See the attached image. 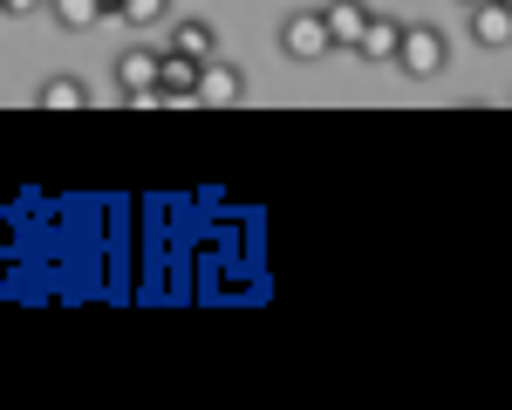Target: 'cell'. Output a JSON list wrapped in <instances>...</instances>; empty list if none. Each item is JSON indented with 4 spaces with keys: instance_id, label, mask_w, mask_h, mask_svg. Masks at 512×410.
Masks as SVG:
<instances>
[{
    "instance_id": "cell-4",
    "label": "cell",
    "mask_w": 512,
    "mask_h": 410,
    "mask_svg": "<svg viewBox=\"0 0 512 410\" xmlns=\"http://www.w3.org/2000/svg\"><path fill=\"white\" fill-rule=\"evenodd\" d=\"M158 96L164 103H198V62L192 55H158Z\"/></svg>"
},
{
    "instance_id": "cell-11",
    "label": "cell",
    "mask_w": 512,
    "mask_h": 410,
    "mask_svg": "<svg viewBox=\"0 0 512 410\" xmlns=\"http://www.w3.org/2000/svg\"><path fill=\"white\" fill-rule=\"evenodd\" d=\"M48 14H55V28H69V35L110 21V7H103V0H48Z\"/></svg>"
},
{
    "instance_id": "cell-5",
    "label": "cell",
    "mask_w": 512,
    "mask_h": 410,
    "mask_svg": "<svg viewBox=\"0 0 512 410\" xmlns=\"http://www.w3.org/2000/svg\"><path fill=\"white\" fill-rule=\"evenodd\" d=\"M164 48L171 55H192V62H212L219 55V28L212 21H171L164 28Z\"/></svg>"
},
{
    "instance_id": "cell-16",
    "label": "cell",
    "mask_w": 512,
    "mask_h": 410,
    "mask_svg": "<svg viewBox=\"0 0 512 410\" xmlns=\"http://www.w3.org/2000/svg\"><path fill=\"white\" fill-rule=\"evenodd\" d=\"M506 7H512V0H506Z\"/></svg>"
},
{
    "instance_id": "cell-10",
    "label": "cell",
    "mask_w": 512,
    "mask_h": 410,
    "mask_svg": "<svg viewBox=\"0 0 512 410\" xmlns=\"http://www.w3.org/2000/svg\"><path fill=\"white\" fill-rule=\"evenodd\" d=\"M96 96H89V82L82 76H48L35 89V110H89Z\"/></svg>"
},
{
    "instance_id": "cell-3",
    "label": "cell",
    "mask_w": 512,
    "mask_h": 410,
    "mask_svg": "<svg viewBox=\"0 0 512 410\" xmlns=\"http://www.w3.org/2000/svg\"><path fill=\"white\" fill-rule=\"evenodd\" d=\"M198 103H212V110H239V103H246V69L226 62V55L198 62Z\"/></svg>"
},
{
    "instance_id": "cell-1",
    "label": "cell",
    "mask_w": 512,
    "mask_h": 410,
    "mask_svg": "<svg viewBox=\"0 0 512 410\" xmlns=\"http://www.w3.org/2000/svg\"><path fill=\"white\" fill-rule=\"evenodd\" d=\"M396 69L417 82H431L451 69V35L437 21H403V48H396Z\"/></svg>"
},
{
    "instance_id": "cell-6",
    "label": "cell",
    "mask_w": 512,
    "mask_h": 410,
    "mask_svg": "<svg viewBox=\"0 0 512 410\" xmlns=\"http://www.w3.org/2000/svg\"><path fill=\"white\" fill-rule=\"evenodd\" d=\"M465 14H472L478 48H512V7L506 0H478V7H465Z\"/></svg>"
},
{
    "instance_id": "cell-13",
    "label": "cell",
    "mask_w": 512,
    "mask_h": 410,
    "mask_svg": "<svg viewBox=\"0 0 512 410\" xmlns=\"http://www.w3.org/2000/svg\"><path fill=\"white\" fill-rule=\"evenodd\" d=\"M41 7H48V0H7L0 14H41Z\"/></svg>"
},
{
    "instance_id": "cell-8",
    "label": "cell",
    "mask_w": 512,
    "mask_h": 410,
    "mask_svg": "<svg viewBox=\"0 0 512 410\" xmlns=\"http://www.w3.org/2000/svg\"><path fill=\"white\" fill-rule=\"evenodd\" d=\"M158 55L164 48H151V41H137V48H123L117 55V96H130V89H151V82H158Z\"/></svg>"
},
{
    "instance_id": "cell-9",
    "label": "cell",
    "mask_w": 512,
    "mask_h": 410,
    "mask_svg": "<svg viewBox=\"0 0 512 410\" xmlns=\"http://www.w3.org/2000/svg\"><path fill=\"white\" fill-rule=\"evenodd\" d=\"M321 14H328V41H335V48H355L362 28H369V7H362V0H328Z\"/></svg>"
},
{
    "instance_id": "cell-7",
    "label": "cell",
    "mask_w": 512,
    "mask_h": 410,
    "mask_svg": "<svg viewBox=\"0 0 512 410\" xmlns=\"http://www.w3.org/2000/svg\"><path fill=\"white\" fill-rule=\"evenodd\" d=\"M396 48H403V21H396V14H369L355 55H362V62H396Z\"/></svg>"
},
{
    "instance_id": "cell-2",
    "label": "cell",
    "mask_w": 512,
    "mask_h": 410,
    "mask_svg": "<svg viewBox=\"0 0 512 410\" xmlns=\"http://www.w3.org/2000/svg\"><path fill=\"white\" fill-rule=\"evenodd\" d=\"M280 55H287V62H321V55H335L328 14H321V7H294V14L280 21Z\"/></svg>"
},
{
    "instance_id": "cell-12",
    "label": "cell",
    "mask_w": 512,
    "mask_h": 410,
    "mask_svg": "<svg viewBox=\"0 0 512 410\" xmlns=\"http://www.w3.org/2000/svg\"><path fill=\"white\" fill-rule=\"evenodd\" d=\"M117 21L123 28H164V21H171V0H123Z\"/></svg>"
},
{
    "instance_id": "cell-15",
    "label": "cell",
    "mask_w": 512,
    "mask_h": 410,
    "mask_svg": "<svg viewBox=\"0 0 512 410\" xmlns=\"http://www.w3.org/2000/svg\"><path fill=\"white\" fill-rule=\"evenodd\" d=\"M0 7H7V0H0Z\"/></svg>"
},
{
    "instance_id": "cell-14",
    "label": "cell",
    "mask_w": 512,
    "mask_h": 410,
    "mask_svg": "<svg viewBox=\"0 0 512 410\" xmlns=\"http://www.w3.org/2000/svg\"><path fill=\"white\" fill-rule=\"evenodd\" d=\"M458 7H478V0H458Z\"/></svg>"
}]
</instances>
